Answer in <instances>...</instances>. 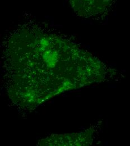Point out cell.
I'll use <instances>...</instances> for the list:
<instances>
[{
    "label": "cell",
    "mask_w": 130,
    "mask_h": 146,
    "mask_svg": "<svg viewBox=\"0 0 130 146\" xmlns=\"http://www.w3.org/2000/svg\"><path fill=\"white\" fill-rule=\"evenodd\" d=\"M116 0H69L75 13L82 17H93L104 13Z\"/></svg>",
    "instance_id": "obj_1"
}]
</instances>
